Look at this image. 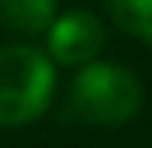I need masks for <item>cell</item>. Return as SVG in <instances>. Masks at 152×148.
Returning <instances> with one entry per match:
<instances>
[{"label": "cell", "instance_id": "1", "mask_svg": "<svg viewBox=\"0 0 152 148\" xmlns=\"http://www.w3.org/2000/svg\"><path fill=\"white\" fill-rule=\"evenodd\" d=\"M55 93V61L36 45H0V126L39 119Z\"/></svg>", "mask_w": 152, "mask_h": 148}, {"label": "cell", "instance_id": "2", "mask_svg": "<svg viewBox=\"0 0 152 148\" xmlns=\"http://www.w3.org/2000/svg\"><path fill=\"white\" fill-rule=\"evenodd\" d=\"M68 110L91 126H123L142 110V84L110 61H88L68 90Z\"/></svg>", "mask_w": 152, "mask_h": 148}, {"label": "cell", "instance_id": "3", "mask_svg": "<svg viewBox=\"0 0 152 148\" xmlns=\"http://www.w3.org/2000/svg\"><path fill=\"white\" fill-rule=\"evenodd\" d=\"M49 58L58 64L84 68L104 48V23L91 10H68L49 26Z\"/></svg>", "mask_w": 152, "mask_h": 148}, {"label": "cell", "instance_id": "4", "mask_svg": "<svg viewBox=\"0 0 152 148\" xmlns=\"http://www.w3.org/2000/svg\"><path fill=\"white\" fill-rule=\"evenodd\" d=\"M55 19V0H0V23L13 32L36 35Z\"/></svg>", "mask_w": 152, "mask_h": 148}, {"label": "cell", "instance_id": "5", "mask_svg": "<svg viewBox=\"0 0 152 148\" xmlns=\"http://www.w3.org/2000/svg\"><path fill=\"white\" fill-rule=\"evenodd\" d=\"M113 23L152 48V0H107Z\"/></svg>", "mask_w": 152, "mask_h": 148}]
</instances>
